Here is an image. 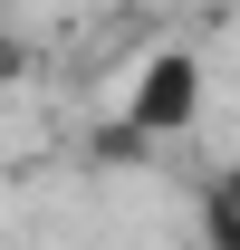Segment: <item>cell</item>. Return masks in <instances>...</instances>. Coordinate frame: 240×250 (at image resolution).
I'll list each match as a JSON object with an SVG mask.
<instances>
[{
	"label": "cell",
	"mask_w": 240,
	"mask_h": 250,
	"mask_svg": "<svg viewBox=\"0 0 240 250\" xmlns=\"http://www.w3.org/2000/svg\"><path fill=\"white\" fill-rule=\"evenodd\" d=\"M192 116H202V58H192V48H154V58L135 67V87H125V116H116V135H106V154H144V145L182 135Z\"/></svg>",
	"instance_id": "obj_1"
},
{
	"label": "cell",
	"mask_w": 240,
	"mask_h": 250,
	"mask_svg": "<svg viewBox=\"0 0 240 250\" xmlns=\"http://www.w3.org/2000/svg\"><path fill=\"white\" fill-rule=\"evenodd\" d=\"M202 212H221V221H240V154L211 173V192H202Z\"/></svg>",
	"instance_id": "obj_2"
},
{
	"label": "cell",
	"mask_w": 240,
	"mask_h": 250,
	"mask_svg": "<svg viewBox=\"0 0 240 250\" xmlns=\"http://www.w3.org/2000/svg\"><path fill=\"white\" fill-rule=\"evenodd\" d=\"M20 77H29V39L0 20V87H20Z\"/></svg>",
	"instance_id": "obj_3"
},
{
	"label": "cell",
	"mask_w": 240,
	"mask_h": 250,
	"mask_svg": "<svg viewBox=\"0 0 240 250\" xmlns=\"http://www.w3.org/2000/svg\"><path fill=\"white\" fill-rule=\"evenodd\" d=\"M202 241H211V250H240V221H221V212H202Z\"/></svg>",
	"instance_id": "obj_4"
}]
</instances>
